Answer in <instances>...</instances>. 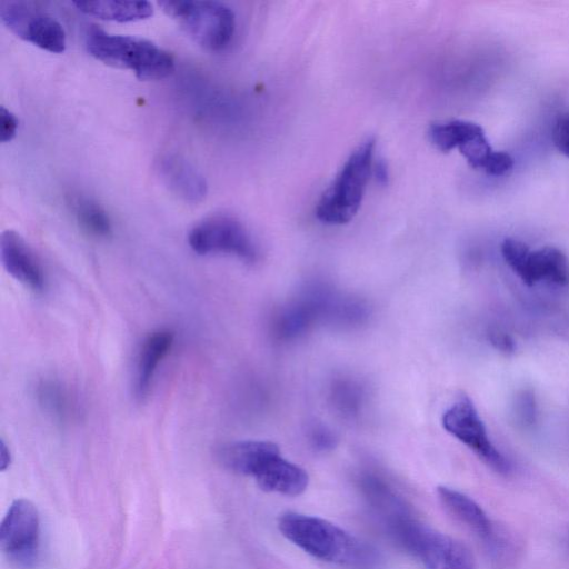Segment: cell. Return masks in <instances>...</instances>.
I'll use <instances>...</instances> for the list:
<instances>
[{
    "label": "cell",
    "instance_id": "cell-1",
    "mask_svg": "<svg viewBox=\"0 0 569 569\" xmlns=\"http://www.w3.org/2000/svg\"><path fill=\"white\" fill-rule=\"evenodd\" d=\"M278 528L286 539L313 558L353 569L379 567V555L372 547L325 519L286 512L279 518Z\"/></svg>",
    "mask_w": 569,
    "mask_h": 569
},
{
    "label": "cell",
    "instance_id": "cell-2",
    "mask_svg": "<svg viewBox=\"0 0 569 569\" xmlns=\"http://www.w3.org/2000/svg\"><path fill=\"white\" fill-rule=\"evenodd\" d=\"M86 47L96 59L129 69L141 80L163 79L174 70L171 53L141 37L109 33L91 26L86 33Z\"/></svg>",
    "mask_w": 569,
    "mask_h": 569
},
{
    "label": "cell",
    "instance_id": "cell-3",
    "mask_svg": "<svg viewBox=\"0 0 569 569\" xmlns=\"http://www.w3.org/2000/svg\"><path fill=\"white\" fill-rule=\"evenodd\" d=\"M376 141L363 140L347 158L316 206V217L326 224H345L360 209L375 163Z\"/></svg>",
    "mask_w": 569,
    "mask_h": 569
},
{
    "label": "cell",
    "instance_id": "cell-4",
    "mask_svg": "<svg viewBox=\"0 0 569 569\" xmlns=\"http://www.w3.org/2000/svg\"><path fill=\"white\" fill-rule=\"evenodd\" d=\"M388 528L396 542L426 569H476L475 557L466 545L408 513L388 522Z\"/></svg>",
    "mask_w": 569,
    "mask_h": 569
},
{
    "label": "cell",
    "instance_id": "cell-5",
    "mask_svg": "<svg viewBox=\"0 0 569 569\" xmlns=\"http://www.w3.org/2000/svg\"><path fill=\"white\" fill-rule=\"evenodd\" d=\"M428 138L441 152L458 149L471 168L492 177L508 174L515 164L508 152L492 149L483 129L472 121L452 119L433 122L429 126Z\"/></svg>",
    "mask_w": 569,
    "mask_h": 569
},
{
    "label": "cell",
    "instance_id": "cell-6",
    "mask_svg": "<svg viewBox=\"0 0 569 569\" xmlns=\"http://www.w3.org/2000/svg\"><path fill=\"white\" fill-rule=\"evenodd\" d=\"M158 4L207 50H222L232 40L236 17L231 8L222 2L166 0Z\"/></svg>",
    "mask_w": 569,
    "mask_h": 569
},
{
    "label": "cell",
    "instance_id": "cell-7",
    "mask_svg": "<svg viewBox=\"0 0 569 569\" xmlns=\"http://www.w3.org/2000/svg\"><path fill=\"white\" fill-rule=\"evenodd\" d=\"M188 243L200 256L223 253L249 263L259 256L244 224L228 214H214L194 224L188 233Z\"/></svg>",
    "mask_w": 569,
    "mask_h": 569
},
{
    "label": "cell",
    "instance_id": "cell-8",
    "mask_svg": "<svg viewBox=\"0 0 569 569\" xmlns=\"http://www.w3.org/2000/svg\"><path fill=\"white\" fill-rule=\"evenodd\" d=\"M500 251L505 262L526 286L542 281L558 287L569 286V260L560 249L546 246L532 250L518 239L506 238Z\"/></svg>",
    "mask_w": 569,
    "mask_h": 569
},
{
    "label": "cell",
    "instance_id": "cell-9",
    "mask_svg": "<svg viewBox=\"0 0 569 569\" xmlns=\"http://www.w3.org/2000/svg\"><path fill=\"white\" fill-rule=\"evenodd\" d=\"M445 430L472 450L488 467L501 475L511 471L510 461L491 442L486 426L467 396L457 399L442 415Z\"/></svg>",
    "mask_w": 569,
    "mask_h": 569
},
{
    "label": "cell",
    "instance_id": "cell-10",
    "mask_svg": "<svg viewBox=\"0 0 569 569\" xmlns=\"http://www.w3.org/2000/svg\"><path fill=\"white\" fill-rule=\"evenodd\" d=\"M40 519L34 505L27 499L14 500L0 527V549L22 568L32 567L39 556Z\"/></svg>",
    "mask_w": 569,
    "mask_h": 569
},
{
    "label": "cell",
    "instance_id": "cell-11",
    "mask_svg": "<svg viewBox=\"0 0 569 569\" xmlns=\"http://www.w3.org/2000/svg\"><path fill=\"white\" fill-rule=\"evenodd\" d=\"M0 19L17 37L50 52H63L67 37L50 13L23 1H1Z\"/></svg>",
    "mask_w": 569,
    "mask_h": 569
},
{
    "label": "cell",
    "instance_id": "cell-12",
    "mask_svg": "<svg viewBox=\"0 0 569 569\" xmlns=\"http://www.w3.org/2000/svg\"><path fill=\"white\" fill-rule=\"evenodd\" d=\"M0 257L6 271L22 286L37 293L46 289L42 263L20 233L10 229L1 233Z\"/></svg>",
    "mask_w": 569,
    "mask_h": 569
},
{
    "label": "cell",
    "instance_id": "cell-13",
    "mask_svg": "<svg viewBox=\"0 0 569 569\" xmlns=\"http://www.w3.org/2000/svg\"><path fill=\"white\" fill-rule=\"evenodd\" d=\"M154 171L160 182L180 200L201 202L208 192L204 176L184 157L168 152L154 160Z\"/></svg>",
    "mask_w": 569,
    "mask_h": 569
},
{
    "label": "cell",
    "instance_id": "cell-14",
    "mask_svg": "<svg viewBox=\"0 0 569 569\" xmlns=\"http://www.w3.org/2000/svg\"><path fill=\"white\" fill-rule=\"evenodd\" d=\"M438 499L442 508L458 522L463 525L478 538L493 548L497 546V538L492 522L483 509L465 493L440 486L437 489Z\"/></svg>",
    "mask_w": 569,
    "mask_h": 569
},
{
    "label": "cell",
    "instance_id": "cell-15",
    "mask_svg": "<svg viewBox=\"0 0 569 569\" xmlns=\"http://www.w3.org/2000/svg\"><path fill=\"white\" fill-rule=\"evenodd\" d=\"M173 342L174 333L169 329L154 330L142 341L134 373V395L139 400L149 395L158 368L170 353Z\"/></svg>",
    "mask_w": 569,
    "mask_h": 569
},
{
    "label": "cell",
    "instance_id": "cell-16",
    "mask_svg": "<svg viewBox=\"0 0 569 569\" xmlns=\"http://www.w3.org/2000/svg\"><path fill=\"white\" fill-rule=\"evenodd\" d=\"M279 453L280 449L274 442L241 440L221 446L218 459L232 472L253 478L269 459Z\"/></svg>",
    "mask_w": 569,
    "mask_h": 569
},
{
    "label": "cell",
    "instance_id": "cell-17",
    "mask_svg": "<svg viewBox=\"0 0 569 569\" xmlns=\"http://www.w3.org/2000/svg\"><path fill=\"white\" fill-rule=\"evenodd\" d=\"M34 395L41 410L57 423L68 425L80 415L77 393L58 378L40 379L36 385Z\"/></svg>",
    "mask_w": 569,
    "mask_h": 569
},
{
    "label": "cell",
    "instance_id": "cell-18",
    "mask_svg": "<svg viewBox=\"0 0 569 569\" xmlns=\"http://www.w3.org/2000/svg\"><path fill=\"white\" fill-rule=\"evenodd\" d=\"M260 489L283 496H299L308 487V473L299 466L276 455L253 477Z\"/></svg>",
    "mask_w": 569,
    "mask_h": 569
},
{
    "label": "cell",
    "instance_id": "cell-19",
    "mask_svg": "<svg viewBox=\"0 0 569 569\" xmlns=\"http://www.w3.org/2000/svg\"><path fill=\"white\" fill-rule=\"evenodd\" d=\"M73 4L86 14L118 22L142 20L153 13L151 3L147 1L89 0L74 1Z\"/></svg>",
    "mask_w": 569,
    "mask_h": 569
},
{
    "label": "cell",
    "instance_id": "cell-20",
    "mask_svg": "<svg viewBox=\"0 0 569 569\" xmlns=\"http://www.w3.org/2000/svg\"><path fill=\"white\" fill-rule=\"evenodd\" d=\"M68 206L79 227L94 238H108L112 233L109 214L94 199L77 193L71 194Z\"/></svg>",
    "mask_w": 569,
    "mask_h": 569
},
{
    "label": "cell",
    "instance_id": "cell-21",
    "mask_svg": "<svg viewBox=\"0 0 569 569\" xmlns=\"http://www.w3.org/2000/svg\"><path fill=\"white\" fill-rule=\"evenodd\" d=\"M512 416L517 425L522 428H530L536 423L537 401L530 389H521L516 393L512 402Z\"/></svg>",
    "mask_w": 569,
    "mask_h": 569
},
{
    "label": "cell",
    "instance_id": "cell-22",
    "mask_svg": "<svg viewBox=\"0 0 569 569\" xmlns=\"http://www.w3.org/2000/svg\"><path fill=\"white\" fill-rule=\"evenodd\" d=\"M335 397L337 398V403L340 409L350 413L358 409L361 400V392L357 386L348 382L338 386Z\"/></svg>",
    "mask_w": 569,
    "mask_h": 569
},
{
    "label": "cell",
    "instance_id": "cell-23",
    "mask_svg": "<svg viewBox=\"0 0 569 569\" xmlns=\"http://www.w3.org/2000/svg\"><path fill=\"white\" fill-rule=\"evenodd\" d=\"M552 141L556 148L569 159V111L561 114L552 129Z\"/></svg>",
    "mask_w": 569,
    "mask_h": 569
},
{
    "label": "cell",
    "instance_id": "cell-24",
    "mask_svg": "<svg viewBox=\"0 0 569 569\" xmlns=\"http://www.w3.org/2000/svg\"><path fill=\"white\" fill-rule=\"evenodd\" d=\"M19 121L17 117L6 107L0 108V141H11L18 129Z\"/></svg>",
    "mask_w": 569,
    "mask_h": 569
},
{
    "label": "cell",
    "instance_id": "cell-25",
    "mask_svg": "<svg viewBox=\"0 0 569 569\" xmlns=\"http://www.w3.org/2000/svg\"><path fill=\"white\" fill-rule=\"evenodd\" d=\"M488 339L496 350L505 355L513 353L516 350V343L512 337L501 329H490Z\"/></svg>",
    "mask_w": 569,
    "mask_h": 569
},
{
    "label": "cell",
    "instance_id": "cell-26",
    "mask_svg": "<svg viewBox=\"0 0 569 569\" xmlns=\"http://www.w3.org/2000/svg\"><path fill=\"white\" fill-rule=\"evenodd\" d=\"M310 439L313 447L319 450L331 449L336 443L335 436L323 426H315L311 429Z\"/></svg>",
    "mask_w": 569,
    "mask_h": 569
},
{
    "label": "cell",
    "instance_id": "cell-27",
    "mask_svg": "<svg viewBox=\"0 0 569 569\" xmlns=\"http://www.w3.org/2000/svg\"><path fill=\"white\" fill-rule=\"evenodd\" d=\"M372 173L380 183L383 184L388 181V168L383 160L373 163Z\"/></svg>",
    "mask_w": 569,
    "mask_h": 569
},
{
    "label": "cell",
    "instance_id": "cell-28",
    "mask_svg": "<svg viewBox=\"0 0 569 569\" xmlns=\"http://www.w3.org/2000/svg\"><path fill=\"white\" fill-rule=\"evenodd\" d=\"M10 451L4 445L3 441H1L0 446V466L1 470H4L10 465Z\"/></svg>",
    "mask_w": 569,
    "mask_h": 569
}]
</instances>
